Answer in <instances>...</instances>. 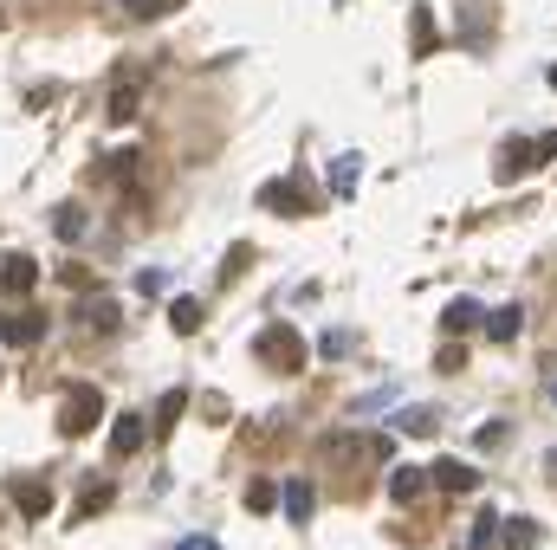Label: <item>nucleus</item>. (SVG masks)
Segmentation results:
<instances>
[{"mask_svg":"<svg viewBox=\"0 0 557 550\" xmlns=\"http://www.w3.org/2000/svg\"><path fill=\"white\" fill-rule=\"evenodd\" d=\"M98 421H104L98 382H72V389H65V408H59V434H91Z\"/></svg>","mask_w":557,"mask_h":550,"instance_id":"f257e3e1","label":"nucleus"},{"mask_svg":"<svg viewBox=\"0 0 557 550\" xmlns=\"http://www.w3.org/2000/svg\"><path fill=\"white\" fill-rule=\"evenodd\" d=\"M260 356H266V363H273V369H285V376H298L311 350H305V337H298L292 324H273V330H266V337H260Z\"/></svg>","mask_w":557,"mask_h":550,"instance_id":"f03ea898","label":"nucleus"},{"mask_svg":"<svg viewBox=\"0 0 557 550\" xmlns=\"http://www.w3.org/2000/svg\"><path fill=\"white\" fill-rule=\"evenodd\" d=\"M117 324H124L117 298H98V292H85V305H78V330H85V337H111Z\"/></svg>","mask_w":557,"mask_h":550,"instance_id":"7ed1b4c3","label":"nucleus"},{"mask_svg":"<svg viewBox=\"0 0 557 550\" xmlns=\"http://www.w3.org/2000/svg\"><path fill=\"white\" fill-rule=\"evenodd\" d=\"M0 337H7V350H33V343L46 337V311H13V318L0 324Z\"/></svg>","mask_w":557,"mask_h":550,"instance_id":"20e7f679","label":"nucleus"},{"mask_svg":"<svg viewBox=\"0 0 557 550\" xmlns=\"http://www.w3.org/2000/svg\"><path fill=\"white\" fill-rule=\"evenodd\" d=\"M143 110V78H124V85H111V98H104V123H130Z\"/></svg>","mask_w":557,"mask_h":550,"instance_id":"39448f33","label":"nucleus"},{"mask_svg":"<svg viewBox=\"0 0 557 550\" xmlns=\"http://www.w3.org/2000/svg\"><path fill=\"white\" fill-rule=\"evenodd\" d=\"M52 233H59L65 246H72V240H85V233H91V214H85V201H59V208H52Z\"/></svg>","mask_w":557,"mask_h":550,"instance_id":"423d86ee","label":"nucleus"},{"mask_svg":"<svg viewBox=\"0 0 557 550\" xmlns=\"http://www.w3.org/2000/svg\"><path fill=\"white\" fill-rule=\"evenodd\" d=\"M428 473H434V486H441V492H480V473H473L467 460H434Z\"/></svg>","mask_w":557,"mask_h":550,"instance_id":"0eeeda50","label":"nucleus"},{"mask_svg":"<svg viewBox=\"0 0 557 550\" xmlns=\"http://www.w3.org/2000/svg\"><path fill=\"white\" fill-rule=\"evenodd\" d=\"M473 324H486V311L473 305V298H454V305L441 311V330H447V337H467Z\"/></svg>","mask_w":557,"mask_h":550,"instance_id":"6e6552de","label":"nucleus"},{"mask_svg":"<svg viewBox=\"0 0 557 550\" xmlns=\"http://www.w3.org/2000/svg\"><path fill=\"white\" fill-rule=\"evenodd\" d=\"M428 479H434V473H421V466H396V473H389V499H396V505H415Z\"/></svg>","mask_w":557,"mask_h":550,"instance_id":"1a4fd4ad","label":"nucleus"},{"mask_svg":"<svg viewBox=\"0 0 557 550\" xmlns=\"http://www.w3.org/2000/svg\"><path fill=\"white\" fill-rule=\"evenodd\" d=\"M143 440H149L143 415H117V421H111V453H137Z\"/></svg>","mask_w":557,"mask_h":550,"instance_id":"9d476101","label":"nucleus"},{"mask_svg":"<svg viewBox=\"0 0 557 550\" xmlns=\"http://www.w3.org/2000/svg\"><path fill=\"white\" fill-rule=\"evenodd\" d=\"M260 201H266V208H279V214H305V208H311L305 188H292V182H266V188H260Z\"/></svg>","mask_w":557,"mask_h":550,"instance_id":"9b49d317","label":"nucleus"},{"mask_svg":"<svg viewBox=\"0 0 557 550\" xmlns=\"http://www.w3.org/2000/svg\"><path fill=\"white\" fill-rule=\"evenodd\" d=\"M519 324H525V311H519V305L486 311V337H493V343H512V337H519Z\"/></svg>","mask_w":557,"mask_h":550,"instance_id":"f8f14e48","label":"nucleus"},{"mask_svg":"<svg viewBox=\"0 0 557 550\" xmlns=\"http://www.w3.org/2000/svg\"><path fill=\"white\" fill-rule=\"evenodd\" d=\"M532 544H538L532 518H499V550H532Z\"/></svg>","mask_w":557,"mask_h":550,"instance_id":"ddd939ff","label":"nucleus"},{"mask_svg":"<svg viewBox=\"0 0 557 550\" xmlns=\"http://www.w3.org/2000/svg\"><path fill=\"white\" fill-rule=\"evenodd\" d=\"M363 447H370V434H324V460H337V466H350Z\"/></svg>","mask_w":557,"mask_h":550,"instance_id":"4468645a","label":"nucleus"},{"mask_svg":"<svg viewBox=\"0 0 557 550\" xmlns=\"http://www.w3.org/2000/svg\"><path fill=\"white\" fill-rule=\"evenodd\" d=\"M13 505H20L26 518H46V512H52V492L33 486V479H20V486H13Z\"/></svg>","mask_w":557,"mask_h":550,"instance_id":"2eb2a0df","label":"nucleus"},{"mask_svg":"<svg viewBox=\"0 0 557 550\" xmlns=\"http://www.w3.org/2000/svg\"><path fill=\"white\" fill-rule=\"evenodd\" d=\"M409 20H415V26H409V46H415V52H434V46H441V26H434L428 7H415Z\"/></svg>","mask_w":557,"mask_h":550,"instance_id":"dca6fc26","label":"nucleus"},{"mask_svg":"<svg viewBox=\"0 0 557 550\" xmlns=\"http://www.w3.org/2000/svg\"><path fill=\"white\" fill-rule=\"evenodd\" d=\"M285 518H292V525H311V486L305 479H285Z\"/></svg>","mask_w":557,"mask_h":550,"instance_id":"f3484780","label":"nucleus"},{"mask_svg":"<svg viewBox=\"0 0 557 550\" xmlns=\"http://www.w3.org/2000/svg\"><path fill=\"white\" fill-rule=\"evenodd\" d=\"M33 259H26V253H7V266H0V285H7V292H26V285H33Z\"/></svg>","mask_w":557,"mask_h":550,"instance_id":"a211bd4d","label":"nucleus"},{"mask_svg":"<svg viewBox=\"0 0 557 550\" xmlns=\"http://www.w3.org/2000/svg\"><path fill=\"white\" fill-rule=\"evenodd\" d=\"M201 318H208V311H201V298H175V305H169V324L182 330V337H195Z\"/></svg>","mask_w":557,"mask_h":550,"instance_id":"6ab92c4d","label":"nucleus"},{"mask_svg":"<svg viewBox=\"0 0 557 550\" xmlns=\"http://www.w3.org/2000/svg\"><path fill=\"white\" fill-rule=\"evenodd\" d=\"M519 169H532V149L506 143V149H499V182H519Z\"/></svg>","mask_w":557,"mask_h":550,"instance_id":"aec40b11","label":"nucleus"},{"mask_svg":"<svg viewBox=\"0 0 557 550\" xmlns=\"http://www.w3.org/2000/svg\"><path fill=\"white\" fill-rule=\"evenodd\" d=\"M182 408H188V395H182V389H169V395H162V408H156V434H169L175 421H182Z\"/></svg>","mask_w":557,"mask_h":550,"instance_id":"412c9836","label":"nucleus"},{"mask_svg":"<svg viewBox=\"0 0 557 550\" xmlns=\"http://www.w3.org/2000/svg\"><path fill=\"white\" fill-rule=\"evenodd\" d=\"M104 505H111V486H104V479H91V486L78 492V512H85V518H98Z\"/></svg>","mask_w":557,"mask_h":550,"instance_id":"4be33fe9","label":"nucleus"},{"mask_svg":"<svg viewBox=\"0 0 557 550\" xmlns=\"http://www.w3.org/2000/svg\"><path fill=\"white\" fill-rule=\"evenodd\" d=\"M273 505H285L279 486H266V479H260V486H247V512H273Z\"/></svg>","mask_w":557,"mask_h":550,"instance_id":"5701e85b","label":"nucleus"},{"mask_svg":"<svg viewBox=\"0 0 557 550\" xmlns=\"http://www.w3.org/2000/svg\"><path fill=\"white\" fill-rule=\"evenodd\" d=\"M538 162H557V130H538L532 136V169H538Z\"/></svg>","mask_w":557,"mask_h":550,"instance_id":"b1692460","label":"nucleus"},{"mask_svg":"<svg viewBox=\"0 0 557 550\" xmlns=\"http://www.w3.org/2000/svg\"><path fill=\"white\" fill-rule=\"evenodd\" d=\"M493 531H499V518H493V512H480V518H473V531H467L473 550H480V544H493Z\"/></svg>","mask_w":557,"mask_h":550,"instance_id":"393cba45","label":"nucleus"},{"mask_svg":"<svg viewBox=\"0 0 557 550\" xmlns=\"http://www.w3.org/2000/svg\"><path fill=\"white\" fill-rule=\"evenodd\" d=\"M59 285H72V292H91V285H98V279H91L85 266H59Z\"/></svg>","mask_w":557,"mask_h":550,"instance_id":"a878e982","label":"nucleus"},{"mask_svg":"<svg viewBox=\"0 0 557 550\" xmlns=\"http://www.w3.org/2000/svg\"><path fill=\"white\" fill-rule=\"evenodd\" d=\"M331 188H337V195H350V188H357V162H337V175H331Z\"/></svg>","mask_w":557,"mask_h":550,"instance_id":"bb28decb","label":"nucleus"},{"mask_svg":"<svg viewBox=\"0 0 557 550\" xmlns=\"http://www.w3.org/2000/svg\"><path fill=\"white\" fill-rule=\"evenodd\" d=\"M124 7H130V20H156V13L169 7V0H124Z\"/></svg>","mask_w":557,"mask_h":550,"instance_id":"cd10ccee","label":"nucleus"},{"mask_svg":"<svg viewBox=\"0 0 557 550\" xmlns=\"http://www.w3.org/2000/svg\"><path fill=\"white\" fill-rule=\"evenodd\" d=\"M175 550H214V538H182Z\"/></svg>","mask_w":557,"mask_h":550,"instance_id":"c85d7f7f","label":"nucleus"},{"mask_svg":"<svg viewBox=\"0 0 557 550\" xmlns=\"http://www.w3.org/2000/svg\"><path fill=\"white\" fill-rule=\"evenodd\" d=\"M551 91H557V65H551Z\"/></svg>","mask_w":557,"mask_h":550,"instance_id":"c756f323","label":"nucleus"},{"mask_svg":"<svg viewBox=\"0 0 557 550\" xmlns=\"http://www.w3.org/2000/svg\"><path fill=\"white\" fill-rule=\"evenodd\" d=\"M551 402H557V382H551Z\"/></svg>","mask_w":557,"mask_h":550,"instance_id":"7c9ffc66","label":"nucleus"}]
</instances>
